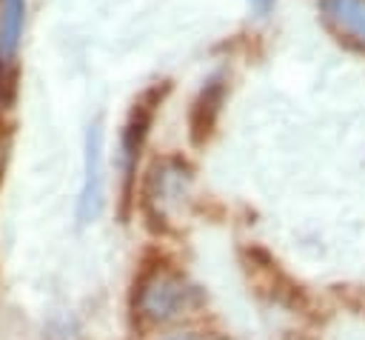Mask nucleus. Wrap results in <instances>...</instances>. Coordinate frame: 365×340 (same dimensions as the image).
I'll use <instances>...</instances> for the list:
<instances>
[{
  "instance_id": "obj_9",
  "label": "nucleus",
  "mask_w": 365,
  "mask_h": 340,
  "mask_svg": "<svg viewBox=\"0 0 365 340\" xmlns=\"http://www.w3.org/2000/svg\"><path fill=\"white\" fill-rule=\"evenodd\" d=\"M251 3H254L257 9H268V6H271V0H251Z\"/></svg>"
},
{
  "instance_id": "obj_7",
  "label": "nucleus",
  "mask_w": 365,
  "mask_h": 340,
  "mask_svg": "<svg viewBox=\"0 0 365 340\" xmlns=\"http://www.w3.org/2000/svg\"><path fill=\"white\" fill-rule=\"evenodd\" d=\"M26 0H0V71L14 69L20 34H23Z\"/></svg>"
},
{
  "instance_id": "obj_2",
  "label": "nucleus",
  "mask_w": 365,
  "mask_h": 340,
  "mask_svg": "<svg viewBox=\"0 0 365 340\" xmlns=\"http://www.w3.org/2000/svg\"><path fill=\"white\" fill-rule=\"evenodd\" d=\"M168 86H154L148 91H143L137 97V103L131 106L125 123H123V134H120V166H123V200L131 197V183H134V169H137V157L140 149L145 143L148 126L154 120V111L160 106V100L165 97Z\"/></svg>"
},
{
  "instance_id": "obj_4",
  "label": "nucleus",
  "mask_w": 365,
  "mask_h": 340,
  "mask_svg": "<svg viewBox=\"0 0 365 340\" xmlns=\"http://www.w3.org/2000/svg\"><path fill=\"white\" fill-rule=\"evenodd\" d=\"M103 123L94 120L86 129V174H83V191L77 203V217L83 223L94 220L103 209Z\"/></svg>"
},
{
  "instance_id": "obj_6",
  "label": "nucleus",
  "mask_w": 365,
  "mask_h": 340,
  "mask_svg": "<svg viewBox=\"0 0 365 340\" xmlns=\"http://www.w3.org/2000/svg\"><path fill=\"white\" fill-rule=\"evenodd\" d=\"M322 11L339 34L365 49V0H322Z\"/></svg>"
},
{
  "instance_id": "obj_1",
  "label": "nucleus",
  "mask_w": 365,
  "mask_h": 340,
  "mask_svg": "<svg viewBox=\"0 0 365 340\" xmlns=\"http://www.w3.org/2000/svg\"><path fill=\"white\" fill-rule=\"evenodd\" d=\"M194 303V286L171 266H145L134 283V317L145 326H160L180 317Z\"/></svg>"
},
{
  "instance_id": "obj_5",
  "label": "nucleus",
  "mask_w": 365,
  "mask_h": 340,
  "mask_svg": "<svg viewBox=\"0 0 365 340\" xmlns=\"http://www.w3.org/2000/svg\"><path fill=\"white\" fill-rule=\"evenodd\" d=\"M222 94H225V86H222L220 77H211L202 86V91L197 94V100L191 106V117H188L194 146H202L205 137L211 134V129L217 123V114H220V106H222Z\"/></svg>"
},
{
  "instance_id": "obj_3",
  "label": "nucleus",
  "mask_w": 365,
  "mask_h": 340,
  "mask_svg": "<svg viewBox=\"0 0 365 340\" xmlns=\"http://www.w3.org/2000/svg\"><path fill=\"white\" fill-rule=\"evenodd\" d=\"M191 180L188 174V166L182 157H165V160H157L145 177V186H143V209L151 220H165V206L182 194L185 183Z\"/></svg>"
},
{
  "instance_id": "obj_8",
  "label": "nucleus",
  "mask_w": 365,
  "mask_h": 340,
  "mask_svg": "<svg viewBox=\"0 0 365 340\" xmlns=\"http://www.w3.org/2000/svg\"><path fill=\"white\" fill-rule=\"evenodd\" d=\"M165 340H205L202 334H180V337H165Z\"/></svg>"
}]
</instances>
